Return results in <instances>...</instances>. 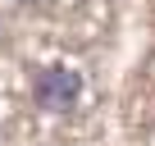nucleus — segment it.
I'll return each mask as SVG.
<instances>
[{
  "label": "nucleus",
  "mask_w": 155,
  "mask_h": 146,
  "mask_svg": "<svg viewBox=\"0 0 155 146\" xmlns=\"http://www.w3.org/2000/svg\"><path fill=\"white\" fill-rule=\"evenodd\" d=\"M32 101L37 110H50V114H64L82 101V73L78 68H64V64H50L37 73V87H32Z\"/></svg>",
  "instance_id": "f257e3e1"
}]
</instances>
